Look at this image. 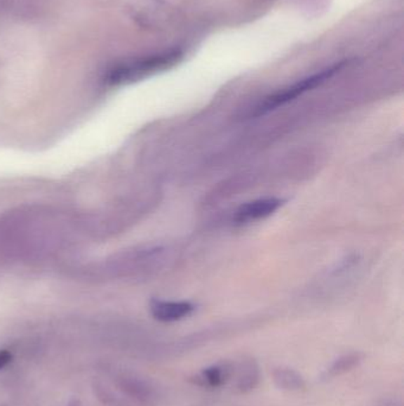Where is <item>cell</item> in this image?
Instances as JSON below:
<instances>
[{
	"label": "cell",
	"mask_w": 404,
	"mask_h": 406,
	"mask_svg": "<svg viewBox=\"0 0 404 406\" xmlns=\"http://www.w3.org/2000/svg\"><path fill=\"white\" fill-rule=\"evenodd\" d=\"M345 63L346 62H342V63L335 65L331 68H328V70H323L321 73L314 74L312 77H306L304 80L299 81V82L294 84L293 86H290L288 89L268 96L255 108L254 115L260 117V115L267 114V113L274 111L280 106H283V105L288 104L290 101H293L294 99H297V96H302L304 93L316 89L318 86H321V84H324L325 81L331 79L335 74L338 73L343 68Z\"/></svg>",
	"instance_id": "6da1fadb"
},
{
	"label": "cell",
	"mask_w": 404,
	"mask_h": 406,
	"mask_svg": "<svg viewBox=\"0 0 404 406\" xmlns=\"http://www.w3.org/2000/svg\"><path fill=\"white\" fill-rule=\"evenodd\" d=\"M180 56H182L180 51L175 50L164 55H156L153 58H146L144 61L137 62L134 65L119 67L109 74L108 81L113 84H120L137 80V79L145 77L147 74L154 73L156 70L171 67L180 60Z\"/></svg>",
	"instance_id": "7a4b0ae2"
},
{
	"label": "cell",
	"mask_w": 404,
	"mask_h": 406,
	"mask_svg": "<svg viewBox=\"0 0 404 406\" xmlns=\"http://www.w3.org/2000/svg\"><path fill=\"white\" fill-rule=\"evenodd\" d=\"M281 204H283V201L280 199H276V197L255 199V201H252V202L242 204L237 209L235 220L238 223L257 221V220H261V218L271 216L274 211H278Z\"/></svg>",
	"instance_id": "3957f363"
},
{
	"label": "cell",
	"mask_w": 404,
	"mask_h": 406,
	"mask_svg": "<svg viewBox=\"0 0 404 406\" xmlns=\"http://www.w3.org/2000/svg\"><path fill=\"white\" fill-rule=\"evenodd\" d=\"M195 310L194 304L190 302H173V301H161L153 299L151 302V313L153 317L161 322H175L187 317Z\"/></svg>",
	"instance_id": "277c9868"
},
{
	"label": "cell",
	"mask_w": 404,
	"mask_h": 406,
	"mask_svg": "<svg viewBox=\"0 0 404 406\" xmlns=\"http://www.w3.org/2000/svg\"><path fill=\"white\" fill-rule=\"evenodd\" d=\"M362 361V357L359 354H349V355H344V357L337 359L331 367L328 368V376L330 378L333 376H340L346 372L351 371L352 368L358 366L359 362Z\"/></svg>",
	"instance_id": "52a82bcc"
},
{
	"label": "cell",
	"mask_w": 404,
	"mask_h": 406,
	"mask_svg": "<svg viewBox=\"0 0 404 406\" xmlns=\"http://www.w3.org/2000/svg\"><path fill=\"white\" fill-rule=\"evenodd\" d=\"M11 353L8 351H0V369L4 368L11 361Z\"/></svg>",
	"instance_id": "9c48e42d"
},
{
	"label": "cell",
	"mask_w": 404,
	"mask_h": 406,
	"mask_svg": "<svg viewBox=\"0 0 404 406\" xmlns=\"http://www.w3.org/2000/svg\"><path fill=\"white\" fill-rule=\"evenodd\" d=\"M276 385L287 391H297L305 387V381L297 372L290 368H278L273 373Z\"/></svg>",
	"instance_id": "5b68a950"
},
{
	"label": "cell",
	"mask_w": 404,
	"mask_h": 406,
	"mask_svg": "<svg viewBox=\"0 0 404 406\" xmlns=\"http://www.w3.org/2000/svg\"><path fill=\"white\" fill-rule=\"evenodd\" d=\"M259 367L255 361L248 360L242 362L237 376V387L241 392L252 390L259 383Z\"/></svg>",
	"instance_id": "8992f818"
},
{
	"label": "cell",
	"mask_w": 404,
	"mask_h": 406,
	"mask_svg": "<svg viewBox=\"0 0 404 406\" xmlns=\"http://www.w3.org/2000/svg\"><path fill=\"white\" fill-rule=\"evenodd\" d=\"M229 376V368L227 366H213V367L206 368L203 372V380L210 386H218L224 383L225 379Z\"/></svg>",
	"instance_id": "ba28073f"
}]
</instances>
